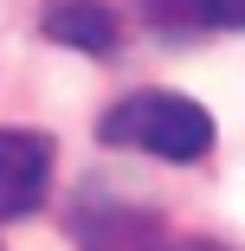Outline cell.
<instances>
[{"label": "cell", "instance_id": "1", "mask_svg": "<svg viewBox=\"0 0 245 251\" xmlns=\"http://www.w3.org/2000/svg\"><path fill=\"white\" fill-rule=\"evenodd\" d=\"M104 142L110 148H142L155 161H200L213 148V116L187 97H123V103L104 116Z\"/></svg>", "mask_w": 245, "mask_h": 251}, {"label": "cell", "instance_id": "2", "mask_svg": "<svg viewBox=\"0 0 245 251\" xmlns=\"http://www.w3.org/2000/svg\"><path fill=\"white\" fill-rule=\"evenodd\" d=\"M52 187V135L39 129H0V219H26L45 206Z\"/></svg>", "mask_w": 245, "mask_h": 251}, {"label": "cell", "instance_id": "3", "mask_svg": "<svg viewBox=\"0 0 245 251\" xmlns=\"http://www.w3.org/2000/svg\"><path fill=\"white\" fill-rule=\"evenodd\" d=\"M45 39L71 45V52H90V58H110L116 52V13L97 7V0H58L45 13Z\"/></svg>", "mask_w": 245, "mask_h": 251}, {"label": "cell", "instance_id": "4", "mask_svg": "<svg viewBox=\"0 0 245 251\" xmlns=\"http://www.w3.org/2000/svg\"><path fill=\"white\" fill-rule=\"evenodd\" d=\"M149 20L174 39L193 32H245V0H149Z\"/></svg>", "mask_w": 245, "mask_h": 251}, {"label": "cell", "instance_id": "5", "mask_svg": "<svg viewBox=\"0 0 245 251\" xmlns=\"http://www.w3.org/2000/svg\"><path fill=\"white\" fill-rule=\"evenodd\" d=\"M142 251H219V245H207V238H181V245H142Z\"/></svg>", "mask_w": 245, "mask_h": 251}]
</instances>
